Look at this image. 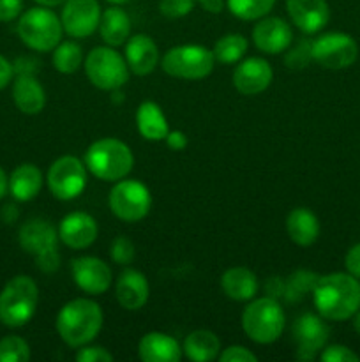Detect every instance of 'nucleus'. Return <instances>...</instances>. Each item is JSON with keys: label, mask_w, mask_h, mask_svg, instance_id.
<instances>
[{"label": "nucleus", "mask_w": 360, "mask_h": 362, "mask_svg": "<svg viewBox=\"0 0 360 362\" xmlns=\"http://www.w3.org/2000/svg\"><path fill=\"white\" fill-rule=\"evenodd\" d=\"M314 306L321 318L342 322L360 310V281L348 272L320 276L313 290Z\"/></svg>", "instance_id": "nucleus-1"}, {"label": "nucleus", "mask_w": 360, "mask_h": 362, "mask_svg": "<svg viewBox=\"0 0 360 362\" xmlns=\"http://www.w3.org/2000/svg\"><path fill=\"white\" fill-rule=\"evenodd\" d=\"M102 327V311L90 299H74L60 310L56 331L64 343L73 349L88 345Z\"/></svg>", "instance_id": "nucleus-2"}, {"label": "nucleus", "mask_w": 360, "mask_h": 362, "mask_svg": "<svg viewBox=\"0 0 360 362\" xmlns=\"http://www.w3.org/2000/svg\"><path fill=\"white\" fill-rule=\"evenodd\" d=\"M134 158L131 148L116 138L94 141L85 154V166L92 175L104 182H119L133 170Z\"/></svg>", "instance_id": "nucleus-3"}, {"label": "nucleus", "mask_w": 360, "mask_h": 362, "mask_svg": "<svg viewBox=\"0 0 360 362\" xmlns=\"http://www.w3.org/2000/svg\"><path fill=\"white\" fill-rule=\"evenodd\" d=\"M39 303L37 285L28 276H16L0 293V322L7 327H21L35 315Z\"/></svg>", "instance_id": "nucleus-4"}, {"label": "nucleus", "mask_w": 360, "mask_h": 362, "mask_svg": "<svg viewBox=\"0 0 360 362\" xmlns=\"http://www.w3.org/2000/svg\"><path fill=\"white\" fill-rule=\"evenodd\" d=\"M284 322L282 308L277 300L268 296L253 300L242 315V327L247 338L261 345H268L279 339L284 331Z\"/></svg>", "instance_id": "nucleus-5"}, {"label": "nucleus", "mask_w": 360, "mask_h": 362, "mask_svg": "<svg viewBox=\"0 0 360 362\" xmlns=\"http://www.w3.org/2000/svg\"><path fill=\"white\" fill-rule=\"evenodd\" d=\"M62 21L48 7H34L21 14L18 35L35 52H52L62 39Z\"/></svg>", "instance_id": "nucleus-6"}, {"label": "nucleus", "mask_w": 360, "mask_h": 362, "mask_svg": "<svg viewBox=\"0 0 360 362\" xmlns=\"http://www.w3.org/2000/svg\"><path fill=\"white\" fill-rule=\"evenodd\" d=\"M85 73L92 85L101 90H119L129 80V66L119 52L97 46L85 59Z\"/></svg>", "instance_id": "nucleus-7"}, {"label": "nucleus", "mask_w": 360, "mask_h": 362, "mask_svg": "<svg viewBox=\"0 0 360 362\" xmlns=\"http://www.w3.org/2000/svg\"><path fill=\"white\" fill-rule=\"evenodd\" d=\"M214 52L200 45L175 46L162 57V71L182 80H203L214 71Z\"/></svg>", "instance_id": "nucleus-8"}, {"label": "nucleus", "mask_w": 360, "mask_h": 362, "mask_svg": "<svg viewBox=\"0 0 360 362\" xmlns=\"http://www.w3.org/2000/svg\"><path fill=\"white\" fill-rule=\"evenodd\" d=\"M313 60L320 64L325 69H346L353 66L359 57V46L355 39L344 32H328L314 39L313 46Z\"/></svg>", "instance_id": "nucleus-9"}, {"label": "nucleus", "mask_w": 360, "mask_h": 362, "mask_svg": "<svg viewBox=\"0 0 360 362\" xmlns=\"http://www.w3.org/2000/svg\"><path fill=\"white\" fill-rule=\"evenodd\" d=\"M109 209L119 219L136 223L148 214L152 205L147 186L138 180H119L109 193Z\"/></svg>", "instance_id": "nucleus-10"}, {"label": "nucleus", "mask_w": 360, "mask_h": 362, "mask_svg": "<svg viewBox=\"0 0 360 362\" xmlns=\"http://www.w3.org/2000/svg\"><path fill=\"white\" fill-rule=\"evenodd\" d=\"M48 187L59 200H74L87 186V170L74 156H62L48 170Z\"/></svg>", "instance_id": "nucleus-11"}, {"label": "nucleus", "mask_w": 360, "mask_h": 362, "mask_svg": "<svg viewBox=\"0 0 360 362\" xmlns=\"http://www.w3.org/2000/svg\"><path fill=\"white\" fill-rule=\"evenodd\" d=\"M60 21L71 37L85 39L99 28L101 7L97 0H67Z\"/></svg>", "instance_id": "nucleus-12"}, {"label": "nucleus", "mask_w": 360, "mask_h": 362, "mask_svg": "<svg viewBox=\"0 0 360 362\" xmlns=\"http://www.w3.org/2000/svg\"><path fill=\"white\" fill-rule=\"evenodd\" d=\"M295 339L299 343L296 357L300 361H313L321 349H325L328 339V327L321 317L313 313H306L296 320L295 324Z\"/></svg>", "instance_id": "nucleus-13"}, {"label": "nucleus", "mask_w": 360, "mask_h": 362, "mask_svg": "<svg viewBox=\"0 0 360 362\" xmlns=\"http://www.w3.org/2000/svg\"><path fill=\"white\" fill-rule=\"evenodd\" d=\"M74 283L88 296H101L112 285V269L95 257H81L73 260Z\"/></svg>", "instance_id": "nucleus-14"}, {"label": "nucleus", "mask_w": 360, "mask_h": 362, "mask_svg": "<svg viewBox=\"0 0 360 362\" xmlns=\"http://www.w3.org/2000/svg\"><path fill=\"white\" fill-rule=\"evenodd\" d=\"M253 41L258 49L268 53V55L286 52L293 45L292 27L282 18L263 16L254 27Z\"/></svg>", "instance_id": "nucleus-15"}, {"label": "nucleus", "mask_w": 360, "mask_h": 362, "mask_svg": "<svg viewBox=\"0 0 360 362\" xmlns=\"http://www.w3.org/2000/svg\"><path fill=\"white\" fill-rule=\"evenodd\" d=\"M272 78H274V73H272L270 64L260 57H251L236 66L233 73V85L242 95H256L268 88Z\"/></svg>", "instance_id": "nucleus-16"}, {"label": "nucleus", "mask_w": 360, "mask_h": 362, "mask_svg": "<svg viewBox=\"0 0 360 362\" xmlns=\"http://www.w3.org/2000/svg\"><path fill=\"white\" fill-rule=\"evenodd\" d=\"M289 18L304 34H316L330 20L327 0H286Z\"/></svg>", "instance_id": "nucleus-17"}, {"label": "nucleus", "mask_w": 360, "mask_h": 362, "mask_svg": "<svg viewBox=\"0 0 360 362\" xmlns=\"http://www.w3.org/2000/svg\"><path fill=\"white\" fill-rule=\"evenodd\" d=\"M59 239L71 250H85L97 239V223L87 212H71L60 223Z\"/></svg>", "instance_id": "nucleus-18"}, {"label": "nucleus", "mask_w": 360, "mask_h": 362, "mask_svg": "<svg viewBox=\"0 0 360 362\" xmlns=\"http://www.w3.org/2000/svg\"><path fill=\"white\" fill-rule=\"evenodd\" d=\"M56 243H59V235H56L55 228H53L48 221L32 219L27 225L21 226L20 246L23 247L27 253L34 255L35 258L59 250V247H56Z\"/></svg>", "instance_id": "nucleus-19"}, {"label": "nucleus", "mask_w": 360, "mask_h": 362, "mask_svg": "<svg viewBox=\"0 0 360 362\" xmlns=\"http://www.w3.org/2000/svg\"><path fill=\"white\" fill-rule=\"evenodd\" d=\"M159 60L157 45L147 34H136L126 42V62L138 76H147L155 69Z\"/></svg>", "instance_id": "nucleus-20"}, {"label": "nucleus", "mask_w": 360, "mask_h": 362, "mask_svg": "<svg viewBox=\"0 0 360 362\" xmlns=\"http://www.w3.org/2000/svg\"><path fill=\"white\" fill-rule=\"evenodd\" d=\"M148 293V281L143 272L134 271V269H126L119 276L116 281V300L124 310L136 311L147 304Z\"/></svg>", "instance_id": "nucleus-21"}, {"label": "nucleus", "mask_w": 360, "mask_h": 362, "mask_svg": "<svg viewBox=\"0 0 360 362\" xmlns=\"http://www.w3.org/2000/svg\"><path fill=\"white\" fill-rule=\"evenodd\" d=\"M140 359L145 362H176L182 359V349L172 336L162 332H148L138 346Z\"/></svg>", "instance_id": "nucleus-22"}, {"label": "nucleus", "mask_w": 360, "mask_h": 362, "mask_svg": "<svg viewBox=\"0 0 360 362\" xmlns=\"http://www.w3.org/2000/svg\"><path fill=\"white\" fill-rule=\"evenodd\" d=\"M13 99L20 112L35 115L44 108L46 94L44 88L32 74H18L13 85Z\"/></svg>", "instance_id": "nucleus-23"}, {"label": "nucleus", "mask_w": 360, "mask_h": 362, "mask_svg": "<svg viewBox=\"0 0 360 362\" xmlns=\"http://www.w3.org/2000/svg\"><path fill=\"white\" fill-rule=\"evenodd\" d=\"M286 230H288L289 239L296 246L307 247L316 243L318 235H320V223L309 209H295L288 214Z\"/></svg>", "instance_id": "nucleus-24"}, {"label": "nucleus", "mask_w": 360, "mask_h": 362, "mask_svg": "<svg viewBox=\"0 0 360 362\" xmlns=\"http://www.w3.org/2000/svg\"><path fill=\"white\" fill-rule=\"evenodd\" d=\"M136 126L141 136L150 141L166 140L169 133L164 113L159 108V105L152 101H145L140 105L136 112Z\"/></svg>", "instance_id": "nucleus-25"}, {"label": "nucleus", "mask_w": 360, "mask_h": 362, "mask_svg": "<svg viewBox=\"0 0 360 362\" xmlns=\"http://www.w3.org/2000/svg\"><path fill=\"white\" fill-rule=\"evenodd\" d=\"M222 292L233 300H249L258 292V278L246 267H232L221 278Z\"/></svg>", "instance_id": "nucleus-26"}, {"label": "nucleus", "mask_w": 360, "mask_h": 362, "mask_svg": "<svg viewBox=\"0 0 360 362\" xmlns=\"http://www.w3.org/2000/svg\"><path fill=\"white\" fill-rule=\"evenodd\" d=\"M42 187V173L35 165H20L9 177V191L16 200L28 202L37 197Z\"/></svg>", "instance_id": "nucleus-27"}, {"label": "nucleus", "mask_w": 360, "mask_h": 362, "mask_svg": "<svg viewBox=\"0 0 360 362\" xmlns=\"http://www.w3.org/2000/svg\"><path fill=\"white\" fill-rule=\"evenodd\" d=\"M99 32L108 46H122L131 34V20L120 7H109L101 14Z\"/></svg>", "instance_id": "nucleus-28"}, {"label": "nucleus", "mask_w": 360, "mask_h": 362, "mask_svg": "<svg viewBox=\"0 0 360 362\" xmlns=\"http://www.w3.org/2000/svg\"><path fill=\"white\" fill-rule=\"evenodd\" d=\"M184 352L194 362L214 361L221 352V341L212 331H194L184 341Z\"/></svg>", "instance_id": "nucleus-29"}, {"label": "nucleus", "mask_w": 360, "mask_h": 362, "mask_svg": "<svg viewBox=\"0 0 360 362\" xmlns=\"http://www.w3.org/2000/svg\"><path fill=\"white\" fill-rule=\"evenodd\" d=\"M81 62H83V53L81 48L73 41L59 42L53 48V66L59 73L71 74L76 73L80 69Z\"/></svg>", "instance_id": "nucleus-30"}, {"label": "nucleus", "mask_w": 360, "mask_h": 362, "mask_svg": "<svg viewBox=\"0 0 360 362\" xmlns=\"http://www.w3.org/2000/svg\"><path fill=\"white\" fill-rule=\"evenodd\" d=\"M212 52H214V57L217 62H222V64L239 62L247 52V39L240 34H228L215 42Z\"/></svg>", "instance_id": "nucleus-31"}, {"label": "nucleus", "mask_w": 360, "mask_h": 362, "mask_svg": "<svg viewBox=\"0 0 360 362\" xmlns=\"http://www.w3.org/2000/svg\"><path fill=\"white\" fill-rule=\"evenodd\" d=\"M226 2L233 16L251 21L267 16L274 7L275 0H226Z\"/></svg>", "instance_id": "nucleus-32"}, {"label": "nucleus", "mask_w": 360, "mask_h": 362, "mask_svg": "<svg viewBox=\"0 0 360 362\" xmlns=\"http://www.w3.org/2000/svg\"><path fill=\"white\" fill-rule=\"evenodd\" d=\"M318 278H320V276L314 274V272L311 271H296L295 274L289 276V279L286 281L284 297L288 300H293V303L302 300L307 293L313 292Z\"/></svg>", "instance_id": "nucleus-33"}, {"label": "nucleus", "mask_w": 360, "mask_h": 362, "mask_svg": "<svg viewBox=\"0 0 360 362\" xmlns=\"http://www.w3.org/2000/svg\"><path fill=\"white\" fill-rule=\"evenodd\" d=\"M30 359L28 343L20 336H6L0 339V362H27Z\"/></svg>", "instance_id": "nucleus-34"}, {"label": "nucleus", "mask_w": 360, "mask_h": 362, "mask_svg": "<svg viewBox=\"0 0 360 362\" xmlns=\"http://www.w3.org/2000/svg\"><path fill=\"white\" fill-rule=\"evenodd\" d=\"M311 46H313V41H309V39H300L295 45L289 46V48L286 49V52H288L284 59L286 66H288L289 69H304V67L313 60Z\"/></svg>", "instance_id": "nucleus-35"}, {"label": "nucleus", "mask_w": 360, "mask_h": 362, "mask_svg": "<svg viewBox=\"0 0 360 362\" xmlns=\"http://www.w3.org/2000/svg\"><path fill=\"white\" fill-rule=\"evenodd\" d=\"M112 258L119 265H129L134 260V244L127 237H116L112 244Z\"/></svg>", "instance_id": "nucleus-36"}, {"label": "nucleus", "mask_w": 360, "mask_h": 362, "mask_svg": "<svg viewBox=\"0 0 360 362\" xmlns=\"http://www.w3.org/2000/svg\"><path fill=\"white\" fill-rule=\"evenodd\" d=\"M196 0H161L159 11L166 18H182L193 11Z\"/></svg>", "instance_id": "nucleus-37"}, {"label": "nucleus", "mask_w": 360, "mask_h": 362, "mask_svg": "<svg viewBox=\"0 0 360 362\" xmlns=\"http://www.w3.org/2000/svg\"><path fill=\"white\" fill-rule=\"evenodd\" d=\"M323 362H359L360 357L344 345H330L320 354Z\"/></svg>", "instance_id": "nucleus-38"}, {"label": "nucleus", "mask_w": 360, "mask_h": 362, "mask_svg": "<svg viewBox=\"0 0 360 362\" xmlns=\"http://www.w3.org/2000/svg\"><path fill=\"white\" fill-rule=\"evenodd\" d=\"M78 362H112L113 356L102 346H81L76 354Z\"/></svg>", "instance_id": "nucleus-39"}, {"label": "nucleus", "mask_w": 360, "mask_h": 362, "mask_svg": "<svg viewBox=\"0 0 360 362\" xmlns=\"http://www.w3.org/2000/svg\"><path fill=\"white\" fill-rule=\"evenodd\" d=\"M221 362H258V357L246 346H229L219 356Z\"/></svg>", "instance_id": "nucleus-40"}, {"label": "nucleus", "mask_w": 360, "mask_h": 362, "mask_svg": "<svg viewBox=\"0 0 360 362\" xmlns=\"http://www.w3.org/2000/svg\"><path fill=\"white\" fill-rule=\"evenodd\" d=\"M23 0H0V21H13L20 16Z\"/></svg>", "instance_id": "nucleus-41"}, {"label": "nucleus", "mask_w": 360, "mask_h": 362, "mask_svg": "<svg viewBox=\"0 0 360 362\" xmlns=\"http://www.w3.org/2000/svg\"><path fill=\"white\" fill-rule=\"evenodd\" d=\"M344 265L349 274L360 279V244H355V246L349 247L344 258Z\"/></svg>", "instance_id": "nucleus-42"}, {"label": "nucleus", "mask_w": 360, "mask_h": 362, "mask_svg": "<svg viewBox=\"0 0 360 362\" xmlns=\"http://www.w3.org/2000/svg\"><path fill=\"white\" fill-rule=\"evenodd\" d=\"M166 144L172 151H184L187 147V138L182 131H169L166 136Z\"/></svg>", "instance_id": "nucleus-43"}, {"label": "nucleus", "mask_w": 360, "mask_h": 362, "mask_svg": "<svg viewBox=\"0 0 360 362\" xmlns=\"http://www.w3.org/2000/svg\"><path fill=\"white\" fill-rule=\"evenodd\" d=\"M284 288H286V281L279 279L277 276H274V278H270L267 283H265V290H267L268 297H272V299H277V297L284 296Z\"/></svg>", "instance_id": "nucleus-44"}, {"label": "nucleus", "mask_w": 360, "mask_h": 362, "mask_svg": "<svg viewBox=\"0 0 360 362\" xmlns=\"http://www.w3.org/2000/svg\"><path fill=\"white\" fill-rule=\"evenodd\" d=\"M13 73H14V69H13V66L9 64V60L4 59V57L0 55V90L9 85V81L13 80Z\"/></svg>", "instance_id": "nucleus-45"}, {"label": "nucleus", "mask_w": 360, "mask_h": 362, "mask_svg": "<svg viewBox=\"0 0 360 362\" xmlns=\"http://www.w3.org/2000/svg\"><path fill=\"white\" fill-rule=\"evenodd\" d=\"M196 2L200 4L205 11H208V13L212 14L221 13L222 7H224V0H196Z\"/></svg>", "instance_id": "nucleus-46"}, {"label": "nucleus", "mask_w": 360, "mask_h": 362, "mask_svg": "<svg viewBox=\"0 0 360 362\" xmlns=\"http://www.w3.org/2000/svg\"><path fill=\"white\" fill-rule=\"evenodd\" d=\"M7 189H9V179H7L6 172H4V170L0 168V200H2V198L6 197Z\"/></svg>", "instance_id": "nucleus-47"}, {"label": "nucleus", "mask_w": 360, "mask_h": 362, "mask_svg": "<svg viewBox=\"0 0 360 362\" xmlns=\"http://www.w3.org/2000/svg\"><path fill=\"white\" fill-rule=\"evenodd\" d=\"M35 2H37L39 6H44V7H55V6H60V4L67 2V0H35Z\"/></svg>", "instance_id": "nucleus-48"}, {"label": "nucleus", "mask_w": 360, "mask_h": 362, "mask_svg": "<svg viewBox=\"0 0 360 362\" xmlns=\"http://www.w3.org/2000/svg\"><path fill=\"white\" fill-rule=\"evenodd\" d=\"M353 327H355V331L360 334V311H356V313L353 315Z\"/></svg>", "instance_id": "nucleus-49"}, {"label": "nucleus", "mask_w": 360, "mask_h": 362, "mask_svg": "<svg viewBox=\"0 0 360 362\" xmlns=\"http://www.w3.org/2000/svg\"><path fill=\"white\" fill-rule=\"evenodd\" d=\"M108 2H112V4H126V2H129V0H108Z\"/></svg>", "instance_id": "nucleus-50"}]
</instances>
